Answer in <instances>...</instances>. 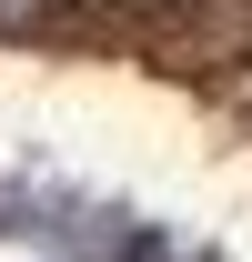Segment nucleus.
Listing matches in <instances>:
<instances>
[{
	"label": "nucleus",
	"mask_w": 252,
	"mask_h": 262,
	"mask_svg": "<svg viewBox=\"0 0 252 262\" xmlns=\"http://www.w3.org/2000/svg\"><path fill=\"white\" fill-rule=\"evenodd\" d=\"M81 10H101V20H161V10H182V0H81Z\"/></svg>",
	"instance_id": "f257e3e1"
}]
</instances>
